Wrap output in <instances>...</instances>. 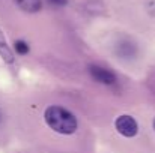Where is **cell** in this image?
Here are the masks:
<instances>
[{"label": "cell", "instance_id": "obj_1", "mask_svg": "<svg viewBox=\"0 0 155 153\" xmlns=\"http://www.w3.org/2000/svg\"><path fill=\"white\" fill-rule=\"evenodd\" d=\"M44 119H45V123L57 134L69 135L77 131V119L66 108L51 105L45 110Z\"/></svg>", "mask_w": 155, "mask_h": 153}, {"label": "cell", "instance_id": "obj_2", "mask_svg": "<svg viewBox=\"0 0 155 153\" xmlns=\"http://www.w3.org/2000/svg\"><path fill=\"white\" fill-rule=\"evenodd\" d=\"M114 126H116V129H117V132H119L120 135L128 137V138L137 135V132H139V125H137V122H136L131 116H127V114L119 116V117L116 119V122H114Z\"/></svg>", "mask_w": 155, "mask_h": 153}, {"label": "cell", "instance_id": "obj_3", "mask_svg": "<svg viewBox=\"0 0 155 153\" xmlns=\"http://www.w3.org/2000/svg\"><path fill=\"white\" fill-rule=\"evenodd\" d=\"M89 74H91V77H92L95 81H98V83H101V84L111 86V84L116 83V75H114L113 72H110V71L101 68V66L92 65V66L89 68Z\"/></svg>", "mask_w": 155, "mask_h": 153}, {"label": "cell", "instance_id": "obj_4", "mask_svg": "<svg viewBox=\"0 0 155 153\" xmlns=\"http://www.w3.org/2000/svg\"><path fill=\"white\" fill-rule=\"evenodd\" d=\"M15 3L24 12H32V14L41 11V8H42L41 0H15Z\"/></svg>", "mask_w": 155, "mask_h": 153}, {"label": "cell", "instance_id": "obj_5", "mask_svg": "<svg viewBox=\"0 0 155 153\" xmlns=\"http://www.w3.org/2000/svg\"><path fill=\"white\" fill-rule=\"evenodd\" d=\"M0 56L8 62V63H11L14 59H12V53L9 50V47H8V44H6V41H5V36H3V33L0 32Z\"/></svg>", "mask_w": 155, "mask_h": 153}, {"label": "cell", "instance_id": "obj_6", "mask_svg": "<svg viewBox=\"0 0 155 153\" xmlns=\"http://www.w3.org/2000/svg\"><path fill=\"white\" fill-rule=\"evenodd\" d=\"M134 53H136V48H134L133 44H127V42H124V44L119 45V54L124 56V57H131Z\"/></svg>", "mask_w": 155, "mask_h": 153}, {"label": "cell", "instance_id": "obj_7", "mask_svg": "<svg viewBox=\"0 0 155 153\" xmlns=\"http://www.w3.org/2000/svg\"><path fill=\"white\" fill-rule=\"evenodd\" d=\"M14 48H15V51H17L18 54H21V56H24V54L29 53V45H27V42H24V41H17V42L14 44Z\"/></svg>", "mask_w": 155, "mask_h": 153}, {"label": "cell", "instance_id": "obj_8", "mask_svg": "<svg viewBox=\"0 0 155 153\" xmlns=\"http://www.w3.org/2000/svg\"><path fill=\"white\" fill-rule=\"evenodd\" d=\"M47 2L53 6H65L68 3V0H47Z\"/></svg>", "mask_w": 155, "mask_h": 153}, {"label": "cell", "instance_id": "obj_9", "mask_svg": "<svg viewBox=\"0 0 155 153\" xmlns=\"http://www.w3.org/2000/svg\"><path fill=\"white\" fill-rule=\"evenodd\" d=\"M154 129H155V119H154Z\"/></svg>", "mask_w": 155, "mask_h": 153}, {"label": "cell", "instance_id": "obj_10", "mask_svg": "<svg viewBox=\"0 0 155 153\" xmlns=\"http://www.w3.org/2000/svg\"><path fill=\"white\" fill-rule=\"evenodd\" d=\"M0 117H2V116H0Z\"/></svg>", "mask_w": 155, "mask_h": 153}]
</instances>
